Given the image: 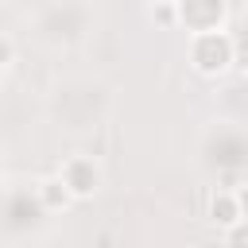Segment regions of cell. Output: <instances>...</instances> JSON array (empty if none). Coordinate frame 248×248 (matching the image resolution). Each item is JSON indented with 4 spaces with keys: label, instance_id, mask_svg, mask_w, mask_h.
<instances>
[{
    "label": "cell",
    "instance_id": "cell-9",
    "mask_svg": "<svg viewBox=\"0 0 248 248\" xmlns=\"http://www.w3.org/2000/svg\"><path fill=\"white\" fill-rule=\"evenodd\" d=\"M236 202H240V213L248 217V182H244V186H236Z\"/></svg>",
    "mask_w": 248,
    "mask_h": 248
},
{
    "label": "cell",
    "instance_id": "cell-3",
    "mask_svg": "<svg viewBox=\"0 0 248 248\" xmlns=\"http://www.w3.org/2000/svg\"><path fill=\"white\" fill-rule=\"evenodd\" d=\"M225 4H178V23H186L190 35H205V31H225Z\"/></svg>",
    "mask_w": 248,
    "mask_h": 248
},
{
    "label": "cell",
    "instance_id": "cell-4",
    "mask_svg": "<svg viewBox=\"0 0 248 248\" xmlns=\"http://www.w3.org/2000/svg\"><path fill=\"white\" fill-rule=\"evenodd\" d=\"M35 198H39L43 213H58V209H66V205L74 202V198H70V190L62 186V178H58V174L39 178V182H35Z\"/></svg>",
    "mask_w": 248,
    "mask_h": 248
},
{
    "label": "cell",
    "instance_id": "cell-7",
    "mask_svg": "<svg viewBox=\"0 0 248 248\" xmlns=\"http://www.w3.org/2000/svg\"><path fill=\"white\" fill-rule=\"evenodd\" d=\"M151 19H159V23H178V4H159V8H151Z\"/></svg>",
    "mask_w": 248,
    "mask_h": 248
},
{
    "label": "cell",
    "instance_id": "cell-2",
    "mask_svg": "<svg viewBox=\"0 0 248 248\" xmlns=\"http://www.w3.org/2000/svg\"><path fill=\"white\" fill-rule=\"evenodd\" d=\"M58 178H62V186L70 190V198H93V194L101 190V167H97L89 155H70V159H62Z\"/></svg>",
    "mask_w": 248,
    "mask_h": 248
},
{
    "label": "cell",
    "instance_id": "cell-5",
    "mask_svg": "<svg viewBox=\"0 0 248 248\" xmlns=\"http://www.w3.org/2000/svg\"><path fill=\"white\" fill-rule=\"evenodd\" d=\"M209 217H213L221 229H229V225L244 221V213H240V202H236V190H217V194L209 198Z\"/></svg>",
    "mask_w": 248,
    "mask_h": 248
},
{
    "label": "cell",
    "instance_id": "cell-6",
    "mask_svg": "<svg viewBox=\"0 0 248 248\" xmlns=\"http://www.w3.org/2000/svg\"><path fill=\"white\" fill-rule=\"evenodd\" d=\"M225 248H248V217L225 229Z\"/></svg>",
    "mask_w": 248,
    "mask_h": 248
},
{
    "label": "cell",
    "instance_id": "cell-8",
    "mask_svg": "<svg viewBox=\"0 0 248 248\" xmlns=\"http://www.w3.org/2000/svg\"><path fill=\"white\" fill-rule=\"evenodd\" d=\"M12 58H16V46H12V39H8V35H0V70H8V66H12Z\"/></svg>",
    "mask_w": 248,
    "mask_h": 248
},
{
    "label": "cell",
    "instance_id": "cell-1",
    "mask_svg": "<svg viewBox=\"0 0 248 248\" xmlns=\"http://www.w3.org/2000/svg\"><path fill=\"white\" fill-rule=\"evenodd\" d=\"M190 62L198 74H225L236 62V39L229 31L190 35Z\"/></svg>",
    "mask_w": 248,
    "mask_h": 248
}]
</instances>
